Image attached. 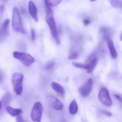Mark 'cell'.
<instances>
[{
  "label": "cell",
  "instance_id": "23",
  "mask_svg": "<svg viewBox=\"0 0 122 122\" xmlns=\"http://www.w3.org/2000/svg\"><path fill=\"white\" fill-rule=\"evenodd\" d=\"M31 38L33 41H34L35 40L36 34L35 30L33 28L31 29Z\"/></svg>",
  "mask_w": 122,
  "mask_h": 122
},
{
  "label": "cell",
  "instance_id": "3",
  "mask_svg": "<svg viewBox=\"0 0 122 122\" xmlns=\"http://www.w3.org/2000/svg\"><path fill=\"white\" fill-rule=\"evenodd\" d=\"M13 56L26 67L30 66L35 61V58L27 53L15 51L13 52Z\"/></svg>",
  "mask_w": 122,
  "mask_h": 122
},
{
  "label": "cell",
  "instance_id": "27",
  "mask_svg": "<svg viewBox=\"0 0 122 122\" xmlns=\"http://www.w3.org/2000/svg\"><path fill=\"white\" fill-rule=\"evenodd\" d=\"M4 10H5V7L3 5H0V13L2 14L4 12Z\"/></svg>",
  "mask_w": 122,
  "mask_h": 122
},
{
  "label": "cell",
  "instance_id": "10",
  "mask_svg": "<svg viewBox=\"0 0 122 122\" xmlns=\"http://www.w3.org/2000/svg\"><path fill=\"white\" fill-rule=\"evenodd\" d=\"M28 10L30 15L33 19L36 21L38 22L37 16V10L34 3L32 1H29L28 3Z\"/></svg>",
  "mask_w": 122,
  "mask_h": 122
},
{
  "label": "cell",
  "instance_id": "2",
  "mask_svg": "<svg viewBox=\"0 0 122 122\" xmlns=\"http://www.w3.org/2000/svg\"><path fill=\"white\" fill-rule=\"evenodd\" d=\"M12 25L13 30L15 32L23 34L25 33L20 11L16 7H14L13 10Z\"/></svg>",
  "mask_w": 122,
  "mask_h": 122
},
{
  "label": "cell",
  "instance_id": "31",
  "mask_svg": "<svg viewBox=\"0 0 122 122\" xmlns=\"http://www.w3.org/2000/svg\"><path fill=\"white\" fill-rule=\"evenodd\" d=\"M3 0V2H7L8 1V0Z\"/></svg>",
  "mask_w": 122,
  "mask_h": 122
},
{
  "label": "cell",
  "instance_id": "14",
  "mask_svg": "<svg viewBox=\"0 0 122 122\" xmlns=\"http://www.w3.org/2000/svg\"><path fill=\"white\" fill-rule=\"evenodd\" d=\"M6 111L12 116H17L22 112V110L20 108H15L7 106L5 108Z\"/></svg>",
  "mask_w": 122,
  "mask_h": 122
},
{
  "label": "cell",
  "instance_id": "7",
  "mask_svg": "<svg viewBox=\"0 0 122 122\" xmlns=\"http://www.w3.org/2000/svg\"><path fill=\"white\" fill-rule=\"evenodd\" d=\"M48 103L52 108L57 110H61L64 107V106L62 102L57 97L49 95L47 97Z\"/></svg>",
  "mask_w": 122,
  "mask_h": 122
},
{
  "label": "cell",
  "instance_id": "6",
  "mask_svg": "<svg viewBox=\"0 0 122 122\" xmlns=\"http://www.w3.org/2000/svg\"><path fill=\"white\" fill-rule=\"evenodd\" d=\"M98 99L103 105L110 107L112 105V101L110 97L108 90L105 87H102L100 90L98 95Z\"/></svg>",
  "mask_w": 122,
  "mask_h": 122
},
{
  "label": "cell",
  "instance_id": "4",
  "mask_svg": "<svg viewBox=\"0 0 122 122\" xmlns=\"http://www.w3.org/2000/svg\"><path fill=\"white\" fill-rule=\"evenodd\" d=\"M23 75L20 73H15L12 76V82L13 90L17 95H20L23 91Z\"/></svg>",
  "mask_w": 122,
  "mask_h": 122
},
{
  "label": "cell",
  "instance_id": "11",
  "mask_svg": "<svg viewBox=\"0 0 122 122\" xmlns=\"http://www.w3.org/2000/svg\"><path fill=\"white\" fill-rule=\"evenodd\" d=\"M107 44L110 51L111 57L113 59H115L117 57V53L114 46L112 41L109 37L107 38Z\"/></svg>",
  "mask_w": 122,
  "mask_h": 122
},
{
  "label": "cell",
  "instance_id": "5",
  "mask_svg": "<svg viewBox=\"0 0 122 122\" xmlns=\"http://www.w3.org/2000/svg\"><path fill=\"white\" fill-rule=\"evenodd\" d=\"M43 110V107L40 102H36L34 104L31 112V118L33 121L41 122Z\"/></svg>",
  "mask_w": 122,
  "mask_h": 122
},
{
  "label": "cell",
  "instance_id": "20",
  "mask_svg": "<svg viewBox=\"0 0 122 122\" xmlns=\"http://www.w3.org/2000/svg\"><path fill=\"white\" fill-rule=\"evenodd\" d=\"M79 57V53L77 52H75L71 54L68 56V58L69 60H76Z\"/></svg>",
  "mask_w": 122,
  "mask_h": 122
},
{
  "label": "cell",
  "instance_id": "25",
  "mask_svg": "<svg viewBox=\"0 0 122 122\" xmlns=\"http://www.w3.org/2000/svg\"><path fill=\"white\" fill-rule=\"evenodd\" d=\"M16 120H17V122H23L25 121L22 117L21 116L19 115L17 116V117H16Z\"/></svg>",
  "mask_w": 122,
  "mask_h": 122
},
{
  "label": "cell",
  "instance_id": "29",
  "mask_svg": "<svg viewBox=\"0 0 122 122\" xmlns=\"http://www.w3.org/2000/svg\"><path fill=\"white\" fill-rule=\"evenodd\" d=\"M2 102L0 101V110L1 109V107H2Z\"/></svg>",
  "mask_w": 122,
  "mask_h": 122
},
{
  "label": "cell",
  "instance_id": "26",
  "mask_svg": "<svg viewBox=\"0 0 122 122\" xmlns=\"http://www.w3.org/2000/svg\"><path fill=\"white\" fill-rule=\"evenodd\" d=\"M115 96L117 100H118L120 102H122V97L121 95L119 94H115Z\"/></svg>",
  "mask_w": 122,
  "mask_h": 122
},
{
  "label": "cell",
  "instance_id": "1",
  "mask_svg": "<svg viewBox=\"0 0 122 122\" xmlns=\"http://www.w3.org/2000/svg\"><path fill=\"white\" fill-rule=\"evenodd\" d=\"M46 11V21L48 25L51 34L57 45H60L61 43L60 39L57 32L56 24L54 20L53 13L51 8L48 5L45 3Z\"/></svg>",
  "mask_w": 122,
  "mask_h": 122
},
{
  "label": "cell",
  "instance_id": "24",
  "mask_svg": "<svg viewBox=\"0 0 122 122\" xmlns=\"http://www.w3.org/2000/svg\"><path fill=\"white\" fill-rule=\"evenodd\" d=\"M83 24H84L85 26H87L91 23L90 20L89 19H87V18H86V19L83 20Z\"/></svg>",
  "mask_w": 122,
  "mask_h": 122
},
{
  "label": "cell",
  "instance_id": "8",
  "mask_svg": "<svg viewBox=\"0 0 122 122\" xmlns=\"http://www.w3.org/2000/svg\"><path fill=\"white\" fill-rule=\"evenodd\" d=\"M92 79L90 78L84 85L80 87L79 92L82 97H85L89 95L92 90Z\"/></svg>",
  "mask_w": 122,
  "mask_h": 122
},
{
  "label": "cell",
  "instance_id": "16",
  "mask_svg": "<svg viewBox=\"0 0 122 122\" xmlns=\"http://www.w3.org/2000/svg\"><path fill=\"white\" fill-rule=\"evenodd\" d=\"M109 2L113 8H122V0H109Z\"/></svg>",
  "mask_w": 122,
  "mask_h": 122
},
{
  "label": "cell",
  "instance_id": "18",
  "mask_svg": "<svg viewBox=\"0 0 122 122\" xmlns=\"http://www.w3.org/2000/svg\"><path fill=\"white\" fill-rule=\"evenodd\" d=\"M11 95L9 93H6L3 97L2 101L4 105H6L10 102L11 99Z\"/></svg>",
  "mask_w": 122,
  "mask_h": 122
},
{
  "label": "cell",
  "instance_id": "28",
  "mask_svg": "<svg viewBox=\"0 0 122 122\" xmlns=\"http://www.w3.org/2000/svg\"><path fill=\"white\" fill-rule=\"evenodd\" d=\"M2 77L1 75L0 74V82L1 81H2Z\"/></svg>",
  "mask_w": 122,
  "mask_h": 122
},
{
  "label": "cell",
  "instance_id": "22",
  "mask_svg": "<svg viewBox=\"0 0 122 122\" xmlns=\"http://www.w3.org/2000/svg\"><path fill=\"white\" fill-rule=\"evenodd\" d=\"M101 113L103 115L106 116L108 117H111L112 116V114L111 112L106 110L101 111Z\"/></svg>",
  "mask_w": 122,
  "mask_h": 122
},
{
  "label": "cell",
  "instance_id": "17",
  "mask_svg": "<svg viewBox=\"0 0 122 122\" xmlns=\"http://www.w3.org/2000/svg\"><path fill=\"white\" fill-rule=\"evenodd\" d=\"M62 0H45V3L50 7H55L57 6Z\"/></svg>",
  "mask_w": 122,
  "mask_h": 122
},
{
  "label": "cell",
  "instance_id": "30",
  "mask_svg": "<svg viewBox=\"0 0 122 122\" xmlns=\"http://www.w3.org/2000/svg\"><path fill=\"white\" fill-rule=\"evenodd\" d=\"M96 0H90V1L91 2H93L96 1Z\"/></svg>",
  "mask_w": 122,
  "mask_h": 122
},
{
  "label": "cell",
  "instance_id": "21",
  "mask_svg": "<svg viewBox=\"0 0 122 122\" xmlns=\"http://www.w3.org/2000/svg\"><path fill=\"white\" fill-rule=\"evenodd\" d=\"M73 65L76 67L77 68H81V69H85L86 68V65H83L80 63L73 62L72 63Z\"/></svg>",
  "mask_w": 122,
  "mask_h": 122
},
{
  "label": "cell",
  "instance_id": "13",
  "mask_svg": "<svg viewBox=\"0 0 122 122\" xmlns=\"http://www.w3.org/2000/svg\"><path fill=\"white\" fill-rule=\"evenodd\" d=\"M51 86L52 89L56 92L62 96H64L65 92L63 87L61 85L57 83L53 82L51 83Z\"/></svg>",
  "mask_w": 122,
  "mask_h": 122
},
{
  "label": "cell",
  "instance_id": "15",
  "mask_svg": "<svg viewBox=\"0 0 122 122\" xmlns=\"http://www.w3.org/2000/svg\"><path fill=\"white\" fill-rule=\"evenodd\" d=\"M78 110L77 104L75 100H73L71 102L69 106V111L70 114L74 115L76 114Z\"/></svg>",
  "mask_w": 122,
  "mask_h": 122
},
{
  "label": "cell",
  "instance_id": "19",
  "mask_svg": "<svg viewBox=\"0 0 122 122\" xmlns=\"http://www.w3.org/2000/svg\"><path fill=\"white\" fill-rule=\"evenodd\" d=\"M55 65V61L54 60L50 61L45 66V69L46 70H50Z\"/></svg>",
  "mask_w": 122,
  "mask_h": 122
},
{
  "label": "cell",
  "instance_id": "12",
  "mask_svg": "<svg viewBox=\"0 0 122 122\" xmlns=\"http://www.w3.org/2000/svg\"><path fill=\"white\" fill-rule=\"evenodd\" d=\"M97 63V58L94 57L91 60L90 63L86 65V68L87 70V73H91L95 68Z\"/></svg>",
  "mask_w": 122,
  "mask_h": 122
},
{
  "label": "cell",
  "instance_id": "9",
  "mask_svg": "<svg viewBox=\"0 0 122 122\" xmlns=\"http://www.w3.org/2000/svg\"><path fill=\"white\" fill-rule=\"evenodd\" d=\"M10 20L7 19L1 26L0 29V41H3L6 39L9 33V25Z\"/></svg>",
  "mask_w": 122,
  "mask_h": 122
}]
</instances>
